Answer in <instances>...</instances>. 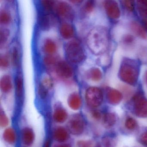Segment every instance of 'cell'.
<instances>
[{"mask_svg": "<svg viewBox=\"0 0 147 147\" xmlns=\"http://www.w3.org/2000/svg\"><path fill=\"white\" fill-rule=\"evenodd\" d=\"M86 43L91 52L96 55L105 52L109 45V35L106 28L101 26L92 29L87 37Z\"/></svg>", "mask_w": 147, "mask_h": 147, "instance_id": "cell-1", "label": "cell"}, {"mask_svg": "<svg viewBox=\"0 0 147 147\" xmlns=\"http://www.w3.org/2000/svg\"><path fill=\"white\" fill-rule=\"evenodd\" d=\"M66 56L71 62L76 64L82 62L86 58L85 51L79 41L72 40L65 46Z\"/></svg>", "mask_w": 147, "mask_h": 147, "instance_id": "cell-2", "label": "cell"}, {"mask_svg": "<svg viewBox=\"0 0 147 147\" xmlns=\"http://www.w3.org/2000/svg\"><path fill=\"white\" fill-rule=\"evenodd\" d=\"M54 11L56 15L63 20L71 21L74 19V10L71 5L66 1H56Z\"/></svg>", "mask_w": 147, "mask_h": 147, "instance_id": "cell-3", "label": "cell"}, {"mask_svg": "<svg viewBox=\"0 0 147 147\" xmlns=\"http://www.w3.org/2000/svg\"><path fill=\"white\" fill-rule=\"evenodd\" d=\"M86 100L87 104L90 107L96 108L100 106L103 100L102 91L96 87H89L86 91Z\"/></svg>", "mask_w": 147, "mask_h": 147, "instance_id": "cell-4", "label": "cell"}, {"mask_svg": "<svg viewBox=\"0 0 147 147\" xmlns=\"http://www.w3.org/2000/svg\"><path fill=\"white\" fill-rule=\"evenodd\" d=\"M69 131L75 136L81 135L84 131L85 123L81 114H74L69 119L67 123Z\"/></svg>", "mask_w": 147, "mask_h": 147, "instance_id": "cell-5", "label": "cell"}, {"mask_svg": "<svg viewBox=\"0 0 147 147\" xmlns=\"http://www.w3.org/2000/svg\"><path fill=\"white\" fill-rule=\"evenodd\" d=\"M119 76L125 82L133 85L136 83L138 78V72L134 66L125 64L120 68Z\"/></svg>", "mask_w": 147, "mask_h": 147, "instance_id": "cell-6", "label": "cell"}, {"mask_svg": "<svg viewBox=\"0 0 147 147\" xmlns=\"http://www.w3.org/2000/svg\"><path fill=\"white\" fill-rule=\"evenodd\" d=\"M133 103L135 114L139 117L147 118V99L138 94L134 96Z\"/></svg>", "mask_w": 147, "mask_h": 147, "instance_id": "cell-7", "label": "cell"}, {"mask_svg": "<svg viewBox=\"0 0 147 147\" xmlns=\"http://www.w3.org/2000/svg\"><path fill=\"white\" fill-rule=\"evenodd\" d=\"M56 74L60 78L68 79L73 75V69L69 63L64 61H59L55 67Z\"/></svg>", "mask_w": 147, "mask_h": 147, "instance_id": "cell-8", "label": "cell"}, {"mask_svg": "<svg viewBox=\"0 0 147 147\" xmlns=\"http://www.w3.org/2000/svg\"><path fill=\"white\" fill-rule=\"evenodd\" d=\"M38 25L41 30H48L54 24L55 22L54 17L50 13H42L38 15Z\"/></svg>", "mask_w": 147, "mask_h": 147, "instance_id": "cell-9", "label": "cell"}, {"mask_svg": "<svg viewBox=\"0 0 147 147\" xmlns=\"http://www.w3.org/2000/svg\"><path fill=\"white\" fill-rule=\"evenodd\" d=\"M105 7L109 17L117 19L120 16V10L117 2L113 1H107L105 3Z\"/></svg>", "mask_w": 147, "mask_h": 147, "instance_id": "cell-10", "label": "cell"}, {"mask_svg": "<svg viewBox=\"0 0 147 147\" xmlns=\"http://www.w3.org/2000/svg\"><path fill=\"white\" fill-rule=\"evenodd\" d=\"M34 131L30 127H25L21 131V138L23 144L26 147L30 146L33 144L35 140Z\"/></svg>", "mask_w": 147, "mask_h": 147, "instance_id": "cell-11", "label": "cell"}, {"mask_svg": "<svg viewBox=\"0 0 147 147\" xmlns=\"http://www.w3.org/2000/svg\"><path fill=\"white\" fill-rule=\"evenodd\" d=\"M67 103L69 107L72 110L74 111L80 110L82 105L80 95L76 92L72 93L68 98Z\"/></svg>", "mask_w": 147, "mask_h": 147, "instance_id": "cell-12", "label": "cell"}, {"mask_svg": "<svg viewBox=\"0 0 147 147\" xmlns=\"http://www.w3.org/2000/svg\"><path fill=\"white\" fill-rule=\"evenodd\" d=\"M59 31L61 36L65 39H70L74 35V27L68 22H64L62 23L60 26Z\"/></svg>", "mask_w": 147, "mask_h": 147, "instance_id": "cell-13", "label": "cell"}, {"mask_svg": "<svg viewBox=\"0 0 147 147\" xmlns=\"http://www.w3.org/2000/svg\"><path fill=\"white\" fill-rule=\"evenodd\" d=\"M69 135L68 131L64 127L59 126L55 129L53 132V138L57 142H64L68 140Z\"/></svg>", "mask_w": 147, "mask_h": 147, "instance_id": "cell-14", "label": "cell"}, {"mask_svg": "<svg viewBox=\"0 0 147 147\" xmlns=\"http://www.w3.org/2000/svg\"><path fill=\"white\" fill-rule=\"evenodd\" d=\"M53 118L56 122L62 123L65 122L68 118V113L64 108L58 106L55 109L53 113Z\"/></svg>", "mask_w": 147, "mask_h": 147, "instance_id": "cell-15", "label": "cell"}, {"mask_svg": "<svg viewBox=\"0 0 147 147\" xmlns=\"http://www.w3.org/2000/svg\"><path fill=\"white\" fill-rule=\"evenodd\" d=\"M0 87L1 91L5 93L10 92L12 88L11 78L8 75L3 76L0 81Z\"/></svg>", "mask_w": 147, "mask_h": 147, "instance_id": "cell-16", "label": "cell"}, {"mask_svg": "<svg viewBox=\"0 0 147 147\" xmlns=\"http://www.w3.org/2000/svg\"><path fill=\"white\" fill-rule=\"evenodd\" d=\"M107 98L110 104L116 105L120 103L123 98V95L119 91L115 89H111L108 92Z\"/></svg>", "mask_w": 147, "mask_h": 147, "instance_id": "cell-17", "label": "cell"}, {"mask_svg": "<svg viewBox=\"0 0 147 147\" xmlns=\"http://www.w3.org/2000/svg\"><path fill=\"white\" fill-rule=\"evenodd\" d=\"M3 137L4 140L7 143L13 144L17 141V134L13 128L9 127L4 131Z\"/></svg>", "mask_w": 147, "mask_h": 147, "instance_id": "cell-18", "label": "cell"}, {"mask_svg": "<svg viewBox=\"0 0 147 147\" xmlns=\"http://www.w3.org/2000/svg\"><path fill=\"white\" fill-rule=\"evenodd\" d=\"M43 49L48 55H53L57 50V46L53 40L47 38L44 42Z\"/></svg>", "mask_w": 147, "mask_h": 147, "instance_id": "cell-19", "label": "cell"}, {"mask_svg": "<svg viewBox=\"0 0 147 147\" xmlns=\"http://www.w3.org/2000/svg\"><path fill=\"white\" fill-rule=\"evenodd\" d=\"M117 117L113 113H107L103 116V125L106 128H110L113 126L117 122Z\"/></svg>", "mask_w": 147, "mask_h": 147, "instance_id": "cell-20", "label": "cell"}, {"mask_svg": "<svg viewBox=\"0 0 147 147\" xmlns=\"http://www.w3.org/2000/svg\"><path fill=\"white\" fill-rule=\"evenodd\" d=\"M16 94L19 98H21L24 94V80L22 76L18 75L15 79Z\"/></svg>", "mask_w": 147, "mask_h": 147, "instance_id": "cell-21", "label": "cell"}, {"mask_svg": "<svg viewBox=\"0 0 147 147\" xmlns=\"http://www.w3.org/2000/svg\"><path fill=\"white\" fill-rule=\"evenodd\" d=\"M131 27V30L136 35L142 38H147V34L144 29L138 23L132 22Z\"/></svg>", "mask_w": 147, "mask_h": 147, "instance_id": "cell-22", "label": "cell"}, {"mask_svg": "<svg viewBox=\"0 0 147 147\" xmlns=\"http://www.w3.org/2000/svg\"><path fill=\"white\" fill-rule=\"evenodd\" d=\"M56 1L51 0H43L41 1V5L45 13H50L54 11Z\"/></svg>", "mask_w": 147, "mask_h": 147, "instance_id": "cell-23", "label": "cell"}, {"mask_svg": "<svg viewBox=\"0 0 147 147\" xmlns=\"http://www.w3.org/2000/svg\"><path fill=\"white\" fill-rule=\"evenodd\" d=\"M88 76L92 80L98 81L102 78V73L99 69L93 68L89 70L88 73Z\"/></svg>", "mask_w": 147, "mask_h": 147, "instance_id": "cell-24", "label": "cell"}, {"mask_svg": "<svg viewBox=\"0 0 147 147\" xmlns=\"http://www.w3.org/2000/svg\"><path fill=\"white\" fill-rule=\"evenodd\" d=\"M11 20V14L6 10L1 11L0 12V23L3 25L10 24Z\"/></svg>", "mask_w": 147, "mask_h": 147, "instance_id": "cell-25", "label": "cell"}, {"mask_svg": "<svg viewBox=\"0 0 147 147\" xmlns=\"http://www.w3.org/2000/svg\"><path fill=\"white\" fill-rule=\"evenodd\" d=\"M10 30L8 29L4 28L1 30L0 31V45H4L7 42L10 36Z\"/></svg>", "mask_w": 147, "mask_h": 147, "instance_id": "cell-26", "label": "cell"}, {"mask_svg": "<svg viewBox=\"0 0 147 147\" xmlns=\"http://www.w3.org/2000/svg\"><path fill=\"white\" fill-rule=\"evenodd\" d=\"M102 142L105 147H116V142L114 138L109 136L102 138Z\"/></svg>", "mask_w": 147, "mask_h": 147, "instance_id": "cell-27", "label": "cell"}, {"mask_svg": "<svg viewBox=\"0 0 147 147\" xmlns=\"http://www.w3.org/2000/svg\"><path fill=\"white\" fill-rule=\"evenodd\" d=\"M59 61L57 58L53 55H48L44 58V63L46 66H50L56 65Z\"/></svg>", "mask_w": 147, "mask_h": 147, "instance_id": "cell-28", "label": "cell"}, {"mask_svg": "<svg viewBox=\"0 0 147 147\" xmlns=\"http://www.w3.org/2000/svg\"><path fill=\"white\" fill-rule=\"evenodd\" d=\"M138 6L141 15L147 17V0L138 1Z\"/></svg>", "mask_w": 147, "mask_h": 147, "instance_id": "cell-29", "label": "cell"}, {"mask_svg": "<svg viewBox=\"0 0 147 147\" xmlns=\"http://www.w3.org/2000/svg\"><path fill=\"white\" fill-rule=\"evenodd\" d=\"M48 90L49 89L46 88L42 83H40L38 85V95L41 99H44L46 98L48 94Z\"/></svg>", "mask_w": 147, "mask_h": 147, "instance_id": "cell-30", "label": "cell"}, {"mask_svg": "<svg viewBox=\"0 0 147 147\" xmlns=\"http://www.w3.org/2000/svg\"><path fill=\"white\" fill-rule=\"evenodd\" d=\"M125 125L128 129L133 130L136 127L137 123L134 119L129 117L125 120Z\"/></svg>", "mask_w": 147, "mask_h": 147, "instance_id": "cell-31", "label": "cell"}, {"mask_svg": "<svg viewBox=\"0 0 147 147\" xmlns=\"http://www.w3.org/2000/svg\"><path fill=\"white\" fill-rule=\"evenodd\" d=\"M9 123V119L6 114L1 109L0 112V125L1 127H6Z\"/></svg>", "mask_w": 147, "mask_h": 147, "instance_id": "cell-32", "label": "cell"}, {"mask_svg": "<svg viewBox=\"0 0 147 147\" xmlns=\"http://www.w3.org/2000/svg\"><path fill=\"white\" fill-rule=\"evenodd\" d=\"M12 58L13 65L16 67L18 66L20 60L19 53L17 48H14L13 49Z\"/></svg>", "mask_w": 147, "mask_h": 147, "instance_id": "cell-33", "label": "cell"}, {"mask_svg": "<svg viewBox=\"0 0 147 147\" xmlns=\"http://www.w3.org/2000/svg\"><path fill=\"white\" fill-rule=\"evenodd\" d=\"M94 2L93 1H86L83 6V10L87 13H91L94 9Z\"/></svg>", "mask_w": 147, "mask_h": 147, "instance_id": "cell-34", "label": "cell"}, {"mask_svg": "<svg viewBox=\"0 0 147 147\" xmlns=\"http://www.w3.org/2000/svg\"><path fill=\"white\" fill-rule=\"evenodd\" d=\"M9 61L7 57L1 55L0 58V66L1 68L6 69L9 66Z\"/></svg>", "mask_w": 147, "mask_h": 147, "instance_id": "cell-35", "label": "cell"}, {"mask_svg": "<svg viewBox=\"0 0 147 147\" xmlns=\"http://www.w3.org/2000/svg\"><path fill=\"white\" fill-rule=\"evenodd\" d=\"M41 83L48 89L51 88L53 86L52 80L50 77L47 76H45L43 78Z\"/></svg>", "mask_w": 147, "mask_h": 147, "instance_id": "cell-36", "label": "cell"}, {"mask_svg": "<svg viewBox=\"0 0 147 147\" xmlns=\"http://www.w3.org/2000/svg\"><path fill=\"white\" fill-rule=\"evenodd\" d=\"M92 143L91 141L87 140H81L77 142L78 147H92Z\"/></svg>", "mask_w": 147, "mask_h": 147, "instance_id": "cell-37", "label": "cell"}, {"mask_svg": "<svg viewBox=\"0 0 147 147\" xmlns=\"http://www.w3.org/2000/svg\"><path fill=\"white\" fill-rule=\"evenodd\" d=\"M125 7L129 11H132L134 9V4L133 2L130 1H123Z\"/></svg>", "mask_w": 147, "mask_h": 147, "instance_id": "cell-38", "label": "cell"}, {"mask_svg": "<svg viewBox=\"0 0 147 147\" xmlns=\"http://www.w3.org/2000/svg\"><path fill=\"white\" fill-rule=\"evenodd\" d=\"M140 141L142 144L147 147V131L142 134L140 137Z\"/></svg>", "mask_w": 147, "mask_h": 147, "instance_id": "cell-39", "label": "cell"}, {"mask_svg": "<svg viewBox=\"0 0 147 147\" xmlns=\"http://www.w3.org/2000/svg\"><path fill=\"white\" fill-rule=\"evenodd\" d=\"M92 116L94 118L98 120L101 118L102 115L99 111L95 110V111H93L92 112Z\"/></svg>", "mask_w": 147, "mask_h": 147, "instance_id": "cell-40", "label": "cell"}, {"mask_svg": "<svg viewBox=\"0 0 147 147\" xmlns=\"http://www.w3.org/2000/svg\"><path fill=\"white\" fill-rule=\"evenodd\" d=\"M51 140L50 138L46 139L44 144L43 147H51Z\"/></svg>", "mask_w": 147, "mask_h": 147, "instance_id": "cell-41", "label": "cell"}, {"mask_svg": "<svg viewBox=\"0 0 147 147\" xmlns=\"http://www.w3.org/2000/svg\"><path fill=\"white\" fill-rule=\"evenodd\" d=\"M54 147H71V146L68 144H57Z\"/></svg>", "mask_w": 147, "mask_h": 147, "instance_id": "cell-42", "label": "cell"}, {"mask_svg": "<svg viewBox=\"0 0 147 147\" xmlns=\"http://www.w3.org/2000/svg\"><path fill=\"white\" fill-rule=\"evenodd\" d=\"M143 24L145 29L147 30V19H144V20H143Z\"/></svg>", "mask_w": 147, "mask_h": 147, "instance_id": "cell-43", "label": "cell"}, {"mask_svg": "<svg viewBox=\"0 0 147 147\" xmlns=\"http://www.w3.org/2000/svg\"><path fill=\"white\" fill-rule=\"evenodd\" d=\"M71 2L74 4H79L81 3L82 1H71Z\"/></svg>", "mask_w": 147, "mask_h": 147, "instance_id": "cell-44", "label": "cell"}, {"mask_svg": "<svg viewBox=\"0 0 147 147\" xmlns=\"http://www.w3.org/2000/svg\"><path fill=\"white\" fill-rule=\"evenodd\" d=\"M146 79H147V76H146Z\"/></svg>", "mask_w": 147, "mask_h": 147, "instance_id": "cell-45", "label": "cell"}, {"mask_svg": "<svg viewBox=\"0 0 147 147\" xmlns=\"http://www.w3.org/2000/svg\"></svg>", "mask_w": 147, "mask_h": 147, "instance_id": "cell-46", "label": "cell"}]
</instances>
